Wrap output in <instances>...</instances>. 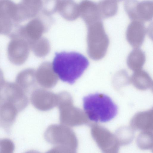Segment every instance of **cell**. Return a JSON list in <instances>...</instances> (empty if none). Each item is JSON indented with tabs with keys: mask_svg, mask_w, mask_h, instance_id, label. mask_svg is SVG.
<instances>
[{
	"mask_svg": "<svg viewBox=\"0 0 153 153\" xmlns=\"http://www.w3.org/2000/svg\"><path fill=\"white\" fill-rule=\"evenodd\" d=\"M152 5L150 2H143L137 4L134 2L130 10L129 16L133 19L148 20L152 15Z\"/></svg>",
	"mask_w": 153,
	"mask_h": 153,
	"instance_id": "30bf717a",
	"label": "cell"
},
{
	"mask_svg": "<svg viewBox=\"0 0 153 153\" xmlns=\"http://www.w3.org/2000/svg\"><path fill=\"white\" fill-rule=\"evenodd\" d=\"M14 148V144L10 140L0 139V153H13Z\"/></svg>",
	"mask_w": 153,
	"mask_h": 153,
	"instance_id": "5bb4252c",
	"label": "cell"
},
{
	"mask_svg": "<svg viewBox=\"0 0 153 153\" xmlns=\"http://www.w3.org/2000/svg\"><path fill=\"white\" fill-rule=\"evenodd\" d=\"M25 153H40L37 151L33 150H31L28 151Z\"/></svg>",
	"mask_w": 153,
	"mask_h": 153,
	"instance_id": "ac0fdd59",
	"label": "cell"
},
{
	"mask_svg": "<svg viewBox=\"0 0 153 153\" xmlns=\"http://www.w3.org/2000/svg\"><path fill=\"white\" fill-rule=\"evenodd\" d=\"M89 65L88 59L74 51L56 52L52 62L53 71L64 82L74 84Z\"/></svg>",
	"mask_w": 153,
	"mask_h": 153,
	"instance_id": "6da1fadb",
	"label": "cell"
},
{
	"mask_svg": "<svg viewBox=\"0 0 153 153\" xmlns=\"http://www.w3.org/2000/svg\"><path fill=\"white\" fill-rule=\"evenodd\" d=\"M45 134L46 140L55 147L76 150L77 140L75 133L70 129L61 126L51 127L47 129Z\"/></svg>",
	"mask_w": 153,
	"mask_h": 153,
	"instance_id": "3957f363",
	"label": "cell"
},
{
	"mask_svg": "<svg viewBox=\"0 0 153 153\" xmlns=\"http://www.w3.org/2000/svg\"><path fill=\"white\" fill-rule=\"evenodd\" d=\"M9 36L10 40L7 50L8 59L15 65H22L27 57L28 48L27 43L25 39L16 32L13 33Z\"/></svg>",
	"mask_w": 153,
	"mask_h": 153,
	"instance_id": "277c9868",
	"label": "cell"
},
{
	"mask_svg": "<svg viewBox=\"0 0 153 153\" xmlns=\"http://www.w3.org/2000/svg\"><path fill=\"white\" fill-rule=\"evenodd\" d=\"M93 138L103 153H117L118 142L115 137L109 132H97L92 130Z\"/></svg>",
	"mask_w": 153,
	"mask_h": 153,
	"instance_id": "52a82bcc",
	"label": "cell"
},
{
	"mask_svg": "<svg viewBox=\"0 0 153 153\" xmlns=\"http://www.w3.org/2000/svg\"><path fill=\"white\" fill-rule=\"evenodd\" d=\"M145 34L144 25L140 21H132L129 25L127 31L126 36L128 41L136 48L141 45Z\"/></svg>",
	"mask_w": 153,
	"mask_h": 153,
	"instance_id": "9c48e42d",
	"label": "cell"
},
{
	"mask_svg": "<svg viewBox=\"0 0 153 153\" xmlns=\"http://www.w3.org/2000/svg\"><path fill=\"white\" fill-rule=\"evenodd\" d=\"M5 82L3 71L0 68V91L3 88Z\"/></svg>",
	"mask_w": 153,
	"mask_h": 153,
	"instance_id": "2e32d148",
	"label": "cell"
},
{
	"mask_svg": "<svg viewBox=\"0 0 153 153\" xmlns=\"http://www.w3.org/2000/svg\"><path fill=\"white\" fill-rule=\"evenodd\" d=\"M17 6V4L12 1L0 0V19L11 20L16 23Z\"/></svg>",
	"mask_w": 153,
	"mask_h": 153,
	"instance_id": "8fae6325",
	"label": "cell"
},
{
	"mask_svg": "<svg viewBox=\"0 0 153 153\" xmlns=\"http://www.w3.org/2000/svg\"><path fill=\"white\" fill-rule=\"evenodd\" d=\"M32 71L29 69L23 70L17 74L15 83L25 92L31 83Z\"/></svg>",
	"mask_w": 153,
	"mask_h": 153,
	"instance_id": "7c38bea8",
	"label": "cell"
},
{
	"mask_svg": "<svg viewBox=\"0 0 153 153\" xmlns=\"http://www.w3.org/2000/svg\"><path fill=\"white\" fill-rule=\"evenodd\" d=\"M11 31L12 28L9 22L0 19V34L9 35Z\"/></svg>",
	"mask_w": 153,
	"mask_h": 153,
	"instance_id": "9a60e30c",
	"label": "cell"
},
{
	"mask_svg": "<svg viewBox=\"0 0 153 153\" xmlns=\"http://www.w3.org/2000/svg\"><path fill=\"white\" fill-rule=\"evenodd\" d=\"M84 110L91 120L97 123H106L117 115L118 108L107 95L96 93L89 94L83 99Z\"/></svg>",
	"mask_w": 153,
	"mask_h": 153,
	"instance_id": "7a4b0ae2",
	"label": "cell"
},
{
	"mask_svg": "<svg viewBox=\"0 0 153 153\" xmlns=\"http://www.w3.org/2000/svg\"><path fill=\"white\" fill-rule=\"evenodd\" d=\"M46 153H60L59 151L56 147L50 150Z\"/></svg>",
	"mask_w": 153,
	"mask_h": 153,
	"instance_id": "e0dca14e",
	"label": "cell"
},
{
	"mask_svg": "<svg viewBox=\"0 0 153 153\" xmlns=\"http://www.w3.org/2000/svg\"><path fill=\"white\" fill-rule=\"evenodd\" d=\"M19 112L17 108L12 104L0 101V127L8 131Z\"/></svg>",
	"mask_w": 153,
	"mask_h": 153,
	"instance_id": "ba28073f",
	"label": "cell"
},
{
	"mask_svg": "<svg viewBox=\"0 0 153 153\" xmlns=\"http://www.w3.org/2000/svg\"><path fill=\"white\" fill-rule=\"evenodd\" d=\"M25 92L16 83L6 81L0 91V101L12 104L20 112L26 108L28 103Z\"/></svg>",
	"mask_w": 153,
	"mask_h": 153,
	"instance_id": "5b68a950",
	"label": "cell"
},
{
	"mask_svg": "<svg viewBox=\"0 0 153 153\" xmlns=\"http://www.w3.org/2000/svg\"><path fill=\"white\" fill-rule=\"evenodd\" d=\"M116 2L102 1L98 4L100 16L107 17L113 16L117 12V6Z\"/></svg>",
	"mask_w": 153,
	"mask_h": 153,
	"instance_id": "4fadbf2b",
	"label": "cell"
},
{
	"mask_svg": "<svg viewBox=\"0 0 153 153\" xmlns=\"http://www.w3.org/2000/svg\"><path fill=\"white\" fill-rule=\"evenodd\" d=\"M93 26L91 33V43L94 53L93 56L98 59L105 54L108 46L109 40L100 20L95 22Z\"/></svg>",
	"mask_w": 153,
	"mask_h": 153,
	"instance_id": "8992f818",
	"label": "cell"
}]
</instances>
